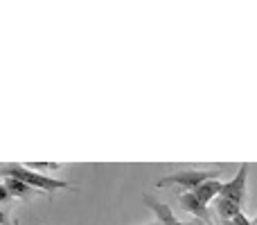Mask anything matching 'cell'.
Instances as JSON below:
<instances>
[{"mask_svg":"<svg viewBox=\"0 0 257 225\" xmlns=\"http://www.w3.org/2000/svg\"><path fill=\"white\" fill-rule=\"evenodd\" d=\"M219 169H212V171H203V169H185V171H176V173H169V176L160 178L158 187H169V185H176L185 191H194L199 185L208 180H217L219 176Z\"/></svg>","mask_w":257,"mask_h":225,"instance_id":"cell-3","label":"cell"},{"mask_svg":"<svg viewBox=\"0 0 257 225\" xmlns=\"http://www.w3.org/2000/svg\"><path fill=\"white\" fill-rule=\"evenodd\" d=\"M151 225H160V223H158V221H156V223H151Z\"/></svg>","mask_w":257,"mask_h":225,"instance_id":"cell-14","label":"cell"},{"mask_svg":"<svg viewBox=\"0 0 257 225\" xmlns=\"http://www.w3.org/2000/svg\"><path fill=\"white\" fill-rule=\"evenodd\" d=\"M142 198H145L147 207H149L151 212L156 214V218H158V223H160V225H187V223L178 221V218L174 216L172 207H169V205H165V203H160L158 198H154V196H149V194H145Z\"/></svg>","mask_w":257,"mask_h":225,"instance_id":"cell-4","label":"cell"},{"mask_svg":"<svg viewBox=\"0 0 257 225\" xmlns=\"http://www.w3.org/2000/svg\"><path fill=\"white\" fill-rule=\"evenodd\" d=\"M25 169H59L61 164L59 162H27V164H23Z\"/></svg>","mask_w":257,"mask_h":225,"instance_id":"cell-8","label":"cell"},{"mask_svg":"<svg viewBox=\"0 0 257 225\" xmlns=\"http://www.w3.org/2000/svg\"><path fill=\"white\" fill-rule=\"evenodd\" d=\"M232 223H235V225H255L253 221H250V218L248 216H246V214L244 212H239V214H237V216L235 218H232Z\"/></svg>","mask_w":257,"mask_h":225,"instance_id":"cell-9","label":"cell"},{"mask_svg":"<svg viewBox=\"0 0 257 225\" xmlns=\"http://www.w3.org/2000/svg\"><path fill=\"white\" fill-rule=\"evenodd\" d=\"M178 200H181V205H183V209H185V212L194 214V216L201 218L203 223H210L208 207H205V205H201L199 200L194 198V194H192V191H183V194L178 196Z\"/></svg>","mask_w":257,"mask_h":225,"instance_id":"cell-5","label":"cell"},{"mask_svg":"<svg viewBox=\"0 0 257 225\" xmlns=\"http://www.w3.org/2000/svg\"><path fill=\"white\" fill-rule=\"evenodd\" d=\"M246 185H248V164H239L237 173L228 182H221L219 196L214 198V209L223 221H232L241 212L246 200Z\"/></svg>","mask_w":257,"mask_h":225,"instance_id":"cell-1","label":"cell"},{"mask_svg":"<svg viewBox=\"0 0 257 225\" xmlns=\"http://www.w3.org/2000/svg\"><path fill=\"white\" fill-rule=\"evenodd\" d=\"M9 198H12V196H9V191H7V187H5V182H0V203H7Z\"/></svg>","mask_w":257,"mask_h":225,"instance_id":"cell-10","label":"cell"},{"mask_svg":"<svg viewBox=\"0 0 257 225\" xmlns=\"http://www.w3.org/2000/svg\"><path fill=\"white\" fill-rule=\"evenodd\" d=\"M12 225H21V223H18V221H12Z\"/></svg>","mask_w":257,"mask_h":225,"instance_id":"cell-12","label":"cell"},{"mask_svg":"<svg viewBox=\"0 0 257 225\" xmlns=\"http://www.w3.org/2000/svg\"><path fill=\"white\" fill-rule=\"evenodd\" d=\"M253 223H255V225H257V214H255V218H253Z\"/></svg>","mask_w":257,"mask_h":225,"instance_id":"cell-13","label":"cell"},{"mask_svg":"<svg viewBox=\"0 0 257 225\" xmlns=\"http://www.w3.org/2000/svg\"><path fill=\"white\" fill-rule=\"evenodd\" d=\"M5 187H7L9 196H16V198H23V200H27V198H32V196L39 194L36 189L27 187L25 182L16 180V178H9V176H5Z\"/></svg>","mask_w":257,"mask_h":225,"instance_id":"cell-7","label":"cell"},{"mask_svg":"<svg viewBox=\"0 0 257 225\" xmlns=\"http://www.w3.org/2000/svg\"><path fill=\"white\" fill-rule=\"evenodd\" d=\"M203 225H210V223H203Z\"/></svg>","mask_w":257,"mask_h":225,"instance_id":"cell-15","label":"cell"},{"mask_svg":"<svg viewBox=\"0 0 257 225\" xmlns=\"http://www.w3.org/2000/svg\"><path fill=\"white\" fill-rule=\"evenodd\" d=\"M0 176L16 178V180L25 182L32 189L48 191V194H54V191H59V189H72L70 182L59 180V178H52V176H43V173H39V171H30V169H25L23 164H16V162L3 164V167H0Z\"/></svg>","mask_w":257,"mask_h":225,"instance_id":"cell-2","label":"cell"},{"mask_svg":"<svg viewBox=\"0 0 257 225\" xmlns=\"http://www.w3.org/2000/svg\"><path fill=\"white\" fill-rule=\"evenodd\" d=\"M0 225H12V223H9V216L3 212V209H0Z\"/></svg>","mask_w":257,"mask_h":225,"instance_id":"cell-11","label":"cell"},{"mask_svg":"<svg viewBox=\"0 0 257 225\" xmlns=\"http://www.w3.org/2000/svg\"><path fill=\"white\" fill-rule=\"evenodd\" d=\"M219 189H221V182H219V180H208V182H203V185L196 187L192 194H194V198L199 200L201 205H205V207H208L210 200H214L219 196Z\"/></svg>","mask_w":257,"mask_h":225,"instance_id":"cell-6","label":"cell"}]
</instances>
